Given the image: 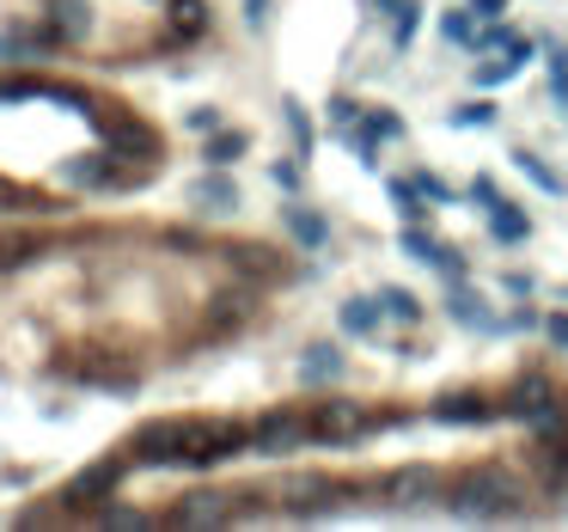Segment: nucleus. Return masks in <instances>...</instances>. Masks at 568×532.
I'll return each mask as SVG.
<instances>
[{
    "label": "nucleus",
    "mask_w": 568,
    "mask_h": 532,
    "mask_svg": "<svg viewBox=\"0 0 568 532\" xmlns=\"http://www.w3.org/2000/svg\"><path fill=\"white\" fill-rule=\"evenodd\" d=\"M440 508L452 520H519V483L502 466H471L447 483Z\"/></svg>",
    "instance_id": "1"
},
{
    "label": "nucleus",
    "mask_w": 568,
    "mask_h": 532,
    "mask_svg": "<svg viewBox=\"0 0 568 532\" xmlns=\"http://www.w3.org/2000/svg\"><path fill=\"white\" fill-rule=\"evenodd\" d=\"M190 416H159V423H147L141 435L129 440L135 453V466H184V453H190Z\"/></svg>",
    "instance_id": "2"
},
{
    "label": "nucleus",
    "mask_w": 568,
    "mask_h": 532,
    "mask_svg": "<svg viewBox=\"0 0 568 532\" xmlns=\"http://www.w3.org/2000/svg\"><path fill=\"white\" fill-rule=\"evenodd\" d=\"M238 453H251V428H245V423H196V428H190L184 466L208 471V466H226V459H238Z\"/></svg>",
    "instance_id": "3"
},
{
    "label": "nucleus",
    "mask_w": 568,
    "mask_h": 532,
    "mask_svg": "<svg viewBox=\"0 0 568 532\" xmlns=\"http://www.w3.org/2000/svg\"><path fill=\"white\" fill-rule=\"evenodd\" d=\"M306 440H312V416L306 411H269L251 423V453H264V459H281V453H300Z\"/></svg>",
    "instance_id": "4"
},
{
    "label": "nucleus",
    "mask_w": 568,
    "mask_h": 532,
    "mask_svg": "<svg viewBox=\"0 0 568 532\" xmlns=\"http://www.w3.org/2000/svg\"><path fill=\"white\" fill-rule=\"evenodd\" d=\"M373 416L361 411V404H349V398H331V404H318L312 411V440H361V435H373Z\"/></svg>",
    "instance_id": "5"
},
{
    "label": "nucleus",
    "mask_w": 568,
    "mask_h": 532,
    "mask_svg": "<svg viewBox=\"0 0 568 532\" xmlns=\"http://www.w3.org/2000/svg\"><path fill=\"white\" fill-rule=\"evenodd\" d=\"M502 411L514 416V423H538L544 411H556V386H550V373H519L514 386H507Z\"/></svg>",
    "instance_id": "6"
},
{
    "label": "nucleus",
    "mask_w": 568,
    "mask_h": 532,
    "mask_svg": "<svg viewBox=\"0 0 568 532\" xmlns=\"http://www.w3.org/2000/svg\"><path fill=\"white\" fill-rule=\"evenodd\" d=\"M135 453H110V459H98V466H86L74 483H67V502H105L110 490H117L122 478H129Z\"/></svg>",
    "instance_id": "7"
},
{
    "label": "nucleus",
    "mask_w": 568,
    "mask_h": 532,
    "mask_svg": "<svg viewBox=\"0 0 568 532\" xmlns=\"http://www.w3.org/2000/svg\"><path fill=\"white\" fill-rule=\"evenodd\" d=\"M447 312H452V324H464V331H476V337H495L507 324L502 312H490V300H483L476 288H464V281L447 288Z\"/></svg>",
    "instance_id": "8"
},
{
    "label": "nucleus",
    "mask_w": 568,
    "mask_h": 532,
    "mask_svg": "<svg viewBox=\"0 0 568 532\" xmlns=\"http://www.w3.org/2000/svg\"><path fill=\"white\" fill-rule=\"evenodd\" d=\"M428 416L447 423V428H483V423H495V416H507V411H502V404H490V398H476V392H459V398H440Z\"/></svg>",
    "instance_id": "9"
},
{
    "label": "nucleus",
    "mask_w": 568,
    "mask_h": 532,
    "mask_svg": "<svg viewBox=\"0 0 568 532\" xmlns=\"http://www.w3.org/2000/svg\"><path fill=\"white\" fill-rule=\"evenodd\" d=\"M440 496H447V483L428 466H410V471L392 478V508H428V502H440Z\"/></svg>",
    "instance_id": "10"
},
{
    "label": "nucleus",
    "mask_w": 568,
    "mask_h": 532,
    "mask_svg": "<svg viewBox=\"0 0 568 532\" xmlns=\"http://www.w3.org/2000/svg\"><path fill=\"white\" fill-rule=\"evenodd\" d=\"M336 324H343V337H379V324H385V307H379V294H349L343 307H336Z\"/></svg>",
    "instance_id": "11"
},
{
    "label": "nucleus",
    "mask_w": 568,
    "mask_h": 532,
    "mask_svg": "<svg viewBox=\"0 0 568 532\" xmlns=\"http://www.w3.org/2000/svg\"><path fill=\"white\" fill-rule=\"evenodd\" d=\"M165 520H172V526H226V520H233V508H226V496L202 490V496H184V502H178Z\"/></svg>",
    "instance_id": "12"
},
{
    "label": "nucleus",
    "mask_w": 568,
    "mask_h": 532,
    "mask_svg": "<svg viewBox=\"0 0 568 532\" xmlns=\"http://www.w3.org/2000/svg\"><path fill=\"white\" fill-rule=\"evenodd\" d=\"M349 373V361H343V349L336 343H312L300 355V386H336Z\"/></svg>",
    "instance_id": "13"
},
{
    "label": "nucleus",
    "mask_w": 568,
    "mask_h": 532,
    "mask_svg": "<svg viewBox=\"0 0 568 532\" xmlns=\"http://www.w3.org/2000/svg\"><path fill=\"white\" fill-rule=\"evenodd\" d=\"M190 202H196L202 214H233L238 209V184L226 178V166H214L208 178H196V184H190Z\"/></svg>",
    "instance_id": "14"
},
{
    "label": "nucleus",
    "mask_w": 568,
    "mask_h": 532,
    "mask_svg": "<svg viewBox=\"0 0 568 532\" xmlns=\"http://www.w3.org/2000/svg\"><path fill=\"white\" fill-rule=\"evenodd\" d=\"M281 221H288V233L306 245V252H324V245H331V221H324L318 209H306V202H288Z\"/></svg>",
    "instance_id": "15"
},
{
    "label": "nucleus",
    "mask_w": 568,
    "mask_h": 532,
    "mask_svg": "<svg viewBox=\"0 0 568 532\" xmlns=\"http://www.w3.org/2000/svg\"><path fill=\"white\" fill-rule=\"evenodd\" d=\"M490 240H502V245H526L532 240V221L514 209V202H490Z\"/></svg>",
    "instance_id": "16"
},
{
    "label": "nucleus",
    "mask_w": 568,
    "mask_h": 532,
    "mask_svg": "<svg viewBox=\"0 0 568 532\" xmlns=\"http://www.w3.org/2000/svg\"><path fill=\"white\" fill-rule=\"evenodd\" d=\"M324 496H336V483L331 478H288V502H293V514H324V508H331V502H324Z\"/></svg>",
    "instance_id": "17"
},
{
    "label": "nucleus",
    "mask_w": 568,
    "mask_h": 532,
    "mask_svg": "<svg viewBox=\"0 0 568 532\" xmlns=\"http://www.w3.org/2000/svg\"><path fill=\"white\" fill-rule=\"evenodd\" d=\"M379 13L392 19V43H397V50H410L416 25H422V7H416V0H379Z\"/></svg>",
    "instance_id": "18"
},
{
    "label": "nucleus",
    "mask_w": 568,
    "mask_h": 532,
    "mask_svg": "<svg viewBox=\"0 0 568 532\" xmlns=\"http://www.w3.org/2000/svg\"><path fill=\"white\" fill-rule=\"evenodd\" d=\"M245 147H251V135H245V129H214L208 147H202V160H208V166H233V160H245Z\"/></svg>",
    "instance_id": "19"
},
{
    "label": "nucleus",
    "mask_w": 568,
    "mask_h": 532,
    "mask_svg": "<svg viewBox=\"0 0 568 532\" xmlns=\"http://www.w3.org/2000/svg\"><path fill=\"white\" fill-rule=\"evenodd\" d=\"M379 307H385V319H397V324H422V300H416L410 288H379Z\"/></svg>",
    "instance_id": "20"
},
{
    "label": "nucleus",
    "mask_w": 568,
    "mask_h": 532,
    "mask_svg": "<svg viewBox=\"0 0 568 532\" xmlns=\"http://www.w3.org/2000/svg\"><path fill=\"white\" fill-rule=\"evenodd\" d=\"M245 319H251V294H221V300H214V324H208V331H238Z\"/></svg>",
    "instance_id": "21"
},
{
    "label": "nucleus",
    "mask_w": 568,
    "mask_h": 532,
    "mask_svg": "<svg viewBox=\"0 0 568 532\" xmlns=\"http://www.w3.org/2000/svg\"><path fill=\"white\" fill-rule=\"evenodd\" d=\"M172 31L178 38H202L208 31V7L202 0H172Z\"/></svg>",
    "instance_id": "22"
},
{
    "label": "nucleus",
    "mask_w": 568,
    "mask_h": 532,
    "mask_svg": "<svg viewBox=\"0 0 568 532\" xmlns=\"http://www.w3.org/2000/svg\"><path fill=\"white\" fill-rule=\"evenodd\" d=\"M490 123H495V105H483V98L447 110V129H490Z\"/></svg>",
    "instance_id": "23"
},
{
    "label": "nucleus",
    "mask_w": 568,
    "mask_h": 532,
    "mask_svg": "<svg viewBox=\"0 0 568 532\" xmlns=\"http://www.w3.org/2000/svg\"><path fill=\"white\" fill-rule=\"evenodd\" d=\"M281 123H288L293 147H300V153H312V117H306L300 98H281Z\"/></svg>",
    "instance_id": "24"
},
{
    "label": "nucleus",
    "mask_w": 568,
    "mask_h": 532,
    "mask_svg": "<svg viewBox=\"0 0 568 532\" xmlns=\"http://www.w3.org/2000/svg\"><path fill=\"white\" fill-rule=\"evenodd\" d=\"M392 202H397V221H428V209H422V190L416 184H404V178H392Z\"/></svg>",
    "instance_id": "25"
},
{
    "label": "nucleus",
    "mask_w": 568,
    "mask_h": 532,
    "mask_svg": "<svg viewBox=\"0 0 568 532\" xmlns=\"http://www.w3.org/2000/svg\"><path fill=\"white\" fill-rule=\"evenodd\" d=\"M514 166H519V172H526V178H532V184H538V190H550V196H562V178H556L550 166L538 160V153H514Z\"/></svg>",
    "instance_id": "26"
},
{
    "label": "nucleus",
    "mask_w": 568,
    "mask_h": 532,
    "mask_svg": "<svg viewBox=\"0 0 568 532\" xmlns=\"http://www.w3.org/2000/svg\"><path fill=\"white\" fill-rule=\"evenodd\" d=\"M519 67H526V62L507 50V62H483V67H476V86H502V81H514Z\"/></svg>",
    "instance_id": "27"
},
{
    "label": "nucleus",
    "mask_w": 568,
    "mask_h": 532,
    "mask_svg": "<svg viewBox=\"0 0 568 532\" xmlns=\"http://www.w3.org/2000/svg\"><path fill=\"white\" fill-rule=\"evenodd\" d=\"M471 19H476V13H447V19H440V38L471 50V43H476V25H471Z\"/></svg>",
    "instance_id": "28"
},
{
    "label": "nucleus",
    "mask_w": 568,
    "mask_h": 532,
    "mask_svg": "<svg viewBox=\"0 0 568 532\" xmlns=\"http://www.w3.org/2000/svg\"><path fill=\"white\" fill-rule=\"evenodd\" d=\"M550 86H556V98H568V50L562 43H550Z\"/></svg>",
    "instance_id": "29"
},
{
    "label": "nucleus",
    "mask_w": 568,
    "mask_h": 532,
    "mask_svg": "<svg viewBox=\"0 0 568 532\" xmlns=\"http://www.w3.org/2000/svg\"><path fill=\"white\" fill-rule=\"evenodd\" d=\"M416 190H422L428 202H452V190L440 184V178H428V172H416Z\"/></svg>",
    "instance_id": "30"
},
{
    "label": "nucleus",
    "mask_w": 568,
    "mask_h": 532,
    "mask_svg": "<svg viewBox=\"0 0 568 532\" xmlns=\"http://www.w3.org/2000/svg\"><path fill=\"white\" fill-rule=\"evenodd\" d=\"M98 520H105V526H147V514H129V508H105Z\"/></svg>",
    "instance_id": "31"
},
{
    "label": "nucleus",
    "mask_w": 568,
    "mask_h": 532,
    "mask_svg": "<svg viewBox=\"0 0 568 532\" xmlns=\"http://www.w3.org/2000/svg\"><path fill=\"white\" fill-rule=\"evenodd\" d=\"M544 337H550L556 349H568V312H556V319H544Z\"/></svg>",
    "instance_id": "32"
},
{
    "label": "nucleus",
    "mask_w": 568,
    "mask_h": 532,
    "mask_svg": "<svg viewBox=\"0 0 568 532\" xmlns=\"http://www.w3.org/2000/svg\"><path fill=\"white\" fill-rule=\"evenodd\" d=\"M190 129L214 135V129H221V110H190Z\"/></svg>",
    "instance_id": "33"
},
{
    "label": "nucleus",
    "mask_w": 568,
    "mask_h": 532,
    "mask_svg": "<svg viewBox=\"0 0 568 532\" xmlns=\"http://www.w3.org/2000/svg\"><path fill=\"white\" fill-rule=\"evenodd\" d=\"M471 13H476V19H502L507 0H471Z\"/></svg>",
    "instance_id": "34"
},
{
    "label": "nucleus",
    "mask_w": 568,
    "mask_h": 532,
    "mask_svg": "<svg viewBox=\"0 0 568 532\" xmlns=\"http://www.w3.org/2000/svg\"><path fill=\"white\" fill-rule=\"evenodd\" d=\"M245 19H251V25L264 31V25H269V0H245Z\"/></svg>",
    "instance_id": "35"
},
{
    "label": "nucleus",
    "mask_w": 568,
    "mask_h": 532,
    "mask_svg": "<svg viewBox=\"0 0 568 532\" xmlns=\"http://www.w3.org/2000/svg\"><path fill=\"white\" fill-rule=\"evenodd\" d=\"M269 178H276L281 190H300V166H276V172H269Z\"/></svg>",
    "instance_id": "36"
},
{
    "label": "nucleus",
    "mask_w": 568,
    "mask_h": 532,
    "mask_svg": "<svg viewBox=\"0 0 568 532\" xmlns=\"http://www.w3.org/2000/svg\"><path fill=\"white\" fill-rule=\"evenodd\" d=\"M471 196L483 202V209H490V202H502V196H495V184H490V178H476V184H471Z\"/></svg>",
    "instance_id": "37"
}]
</instances>
